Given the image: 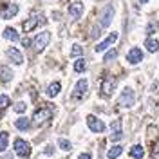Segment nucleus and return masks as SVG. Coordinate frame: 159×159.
Wrapping results in <instances>:
<instances>
[{"mask_svg":"<svg viewBox=\"0 0 159 159\" xmlns=\"http://www.w3.org/2000/svg\"><path fill=\"white\" fill-rule=\"evenodd\" d=\"M13 148H15V154H16L18 157H29V154H31V147H29V143H27L25 139L16 138L15 139Z\"/></svg>","mask_w":159,"mask_h":159,"instance_id":"1","label":"nucleus"},{"mask_svg":"<svg viewBox=\"0 0 159 159\" xmlns=\"http://www.w3.org/2000/svg\"><path fill=\"white\" fill-rule=\"evenodd\" d=\"M134 101H136V94H134V90L130 89V87H125L123 92L119 94V101L118 103L121 105V107H127V109H129V107L134 105Z\"/></svg>","mask_w":159,"mask_h":159,"instance_id":"2","label":"nucleus"},{"mask_svg":"<svg viewBox=\"0 0 159 159\" xmlns=\"http://www.w3.org/2000/svg\"><path fill=\"white\" fill-rule=\"evenodd\" d=\"M87 127L90 129V132H96V134H101L107 129V125L96 116H87Z\"/></svg>","mask_w":159,"mask_h":159,"instance_id":"3","label":"nucleus"},{"mask_svg":"<svg viewBox=\"0 0 159 159\" xmlns=\"http://www.w3.org/2000/svg\"><path fill=\"white\" fill-rule=\"evenodd\" d=\"M114 7L112 6H107L105 9L101 11V15H99V27H109L110 24H112V20H114Z\"/></svg>","mask_w":159,"mask_h":159,"instance_id":"4","label":"nucleus"},{"mask_svg":"<svg viewBox=\"0 0 159 159\" xmlns=\"http://www.w3.org/2000/svg\"><path fill=\"white\" fill-rule=\"evenodd\" d=\"M43 24H45V16L43 15H34V16L25 20L22 27H24V31H33V29H36L38 25H43Z\"/></svg>","mask_w":159,"mask_h":159,"instance_id":"5","label":"nucleus"},{"mask_svg":"<svg viewBox=\"0 0 159 159\" xmlns=\"http://www.w3.org/2000/svg\"><path fill=\"white\" fill-rule=\"evenodd\" d=\"M49 40H51V34L47 31H43V33H40V34H36V36L33 38V45H34V49L40 52V51L45 49V45L49 43Z\"/></svg>","mask_w":159,"mask_h":159,"instance_id":"6","label":"nucleus"},{"mask_svg":"<svg viewBox=\"0 0 159 159\" xmlns=\"http://www.w3.org/2000/svg\"><path fill=\"white\" fill-rule=\"evenodd\" d=\"M18 4H15V2H9V4H4L2 7H0V15H2V18L9 20L13 16H16V13H18Z\"/></svg>","mask_w":159,"mask_h":159,"instance_id":"7","label":"nucleus"},{"mask_svg":"<svg viewBox=\"0 0 159 159\" xmlns=\"http://www.w3.org/2000/svg\"><path fill=\"white\" fill-rule=\"evenodd\" d=\"M87 89H89V81H87L85 78L78 80V83H76V87H74V92H72V98L81 99L85 94H87Z\"/></svg>","mask_w":159,"mask_h":159,"instance_id":"8","label":"nucleus"},{"mask_svg":"<svg viewBox=\"0 0 159 159\" xmlns=\"http://www.w3.org/2000/svg\"><path fill=\"white\" fill-rule=\"evenodd\" d=\"M116 40H118V33H110L107 38L101 40L98 45H96V52H103V51H107L110 45H114V43H116Z\"/></svg>","mask_w":159,"mask_h":159,"instance_id":"9","label":"nucleus"},{"mask_svg":"<svg viewBox=\"0 0 159 159\" xmlns=\"http://www.w3.org/2000/svg\"><path fill=\"white\" fill-rule=\"evenodd\" d=\"M116 78H112V76H109V78L103 80V83H101V94L103 96H110L112 92H114V89H116Z\"/></svg>","mask_w":159,"mask_h":159,"instance_id":"10","label":"nucleus"},{"mask_svg":"<svg viewBox=\"0 0 159 159\" xmlns=\"http://www.w3.org/2000/svg\"><path fill=\"white\" fill-rule=\"evenodd\" d=\"M141 60H143V51L139 49V47H132L127 52V61H129L130 65H138Z\"/></svg>","mask_w":159,"mask_h":159,"instance_id":"11","label":"nucleus"},{"mask_svg":"<svg viewBox=\"0 0 159 159\" xmlns=\"http://www.w3.org/2000/svg\"><path fill=\"white\" fill-rule=\"evenodd\" d=\"M6 56H7L15 65H22V63H24V54H22L16 47H9V49L6 51Z\"/></svg>","mask_w":159,"mask_h":159,"instance_id":"12","label":"nucleus"},{"mask_svg":"<svg viewBox=\"0 0 159 159\" xmlns=\"http://www.w3.org/2000/svg\"><path fill=\"white\" fill-rule=\"evenodd\" d=\"M49 118H51V110H47V109H38L34 114H33V121H34L36 125L43 123V121H47Z\"/></svg>","mask_w":159,"mask_h":159,"instance_id":"13","label":"nucleus"},{"mask_svg":"<svg viewBox=\"0 0 159 159\" xmlns=\"http://www.w3.org/2000/svg\"><path fill=\"white\" fill-rule=\"evenodd\" d=\"M110 130H112V136H110V139H112V141H118V139L123 138V132H121V119H116V121H112V125H110Z\"/></svg>","mask_w":159,"mask_h":159,"instance_id":"14","label":"nucleus"},{"mask_svg":"<svg viewBox=\"0 0 159 159\" xmlns=\"http://www.w3.org/2000/svg\"><path fill=\"white\" fill-rule=\"evenodd\" d=\"M69 15L72 18H80L83 15V4L81 2H72L69 6Z\"/></svg>","mask_w":159,"mask_h":159,"instance_id":"15","label":"nucleus"},{"mask_svg":"<svg viewBox=\"0 0 159 159\" xmlns=\"http://www.w3.org/2000/svg\"><path fill=\"white\" fill-rule=\"evenodd\" d=\"M2 36L6 40H11V42H18L20 40V34L16 29H13V27H6V29L2 31Z\"/></svg>","mask_w":159,"mask_h":159,"instance_id":"16","label":"nucleus"},{"mask_svg":"<svg viewBox=\"0 0 159 159\" xmlns=\"http://www.w3.org/2000/svg\"><path fill=\"white\" fill-rule=\"evenodd\" d=\"M60 90H61V85H60V81H52L49 87H47L45 94H47L49 98H56V96L60 94Z\"/></svg>","mask_w":159,"mask_h":159,"instance_id":"17","label":"nucleus"},{"mask_svg":"<svg viewBox=\"0 0 159 159\" xmlns=\"http://www.w3.org/2000/svg\"><path fill=\"white\" fill-rule=\"evenodd\" d=\"M15 127H16L18 130H22V132L29 130V127H31V121H29V118H18L16 121H15Z\"/></svg>","mask_w":159,"mask_h":159,"instance_id":"18","label":"nucleus"},{"mask_svg":"<svg viewBox=\"0 0 159 159\" xmlns=\"http://www.w3.org/2000/svg\"><path fill=\"white\" fill-rule=\"evenodd\" d=\"M145 47H147V51H148V52H157V51H159V42L156 38H147V42H145Z\"/></svg>","mask_w":159,"mask_h":159,"instance_id":"19","label":"nucleus"},{"mask_svg":"<svg viewBox=\"0 0 159 159\" xmlns=\"http://www.w3.org/2000/svg\"><path fill=\"white\" fill-rule=\"evenodd\" d=\"M121 154H123V147H121V145H116V147H112V148L107 152V159H118Z\"/></svg>","mask_w":159,"mask_h":159,"instance_id":"20","label":"nucleus"},{"mask_svg":"<svg viewBox=\"0 0 159 159\" xmlns=\"http://www.w3.org/2000/svg\"><path fill=\"white\" fill-rule=\"evenodd\" d=\"M130 156L134 159H143L145 157V150H143L141 145H134V147L130 148Z\"/></svg>","mask_w":159,"mask_h":159,"instance_id":"21","label":"nucleus"},{"mask_svg":"<svg viewBox=\"0 0 159 159\" xmlns=\"http://www.w3.org/2000/svg\"><path fill=\"white\" fill-rule=\"evenodd\" d=\"M9 147V134L7 132H0V152H6Z\"/></svg>","mask_w":159,"mask_h":159,"instance_id":"22","label":"nucleus"},{"mask_svg":"<svg viewBox=\"0 0 159 159\" xmlns=\"http://www.w3.org/2000/svg\"><path fill=\"white\" fill-rule=\"evenodd\" d=\"M0 78H2L4 83L11 81V80H13V70H11L9 67H2V69H0Z\"/></svg>","mask_w":159,"mask_h":159,"instance_id":"23","label":"nucleus"},{"mask_svg":"<svg viewBox=\"0 0 159 159\" xmlns=\"http://www.w3.org/2000/svg\"><path fill=\"white\" fill-rule=\"evenodd\" d=\"M58 147L61 150H63V152H69L70 148H72V143H70L69 139H63V138H60L58 139Z\"/></svg>","mask_w":159,"mask_h":159,"instance_id":"24","label":"nucleus"},{"mask_svg":"<svg viewBox=\"0 0 159 159\" xmlns=\"http://www.w3.org/2000/svg\"><path fill=\"white\" fill-rule=\"evenodd\" d=\"M85 69H87V61L83 58H78L74 61V70H76V72H83Z\"/></svg>","mask_w":159,"mask_h":159,"instance_id":"25","label":"nucleus"},{"mask_svg":"<svg viewBox=\"0 0 159 159\" xmlns=\"http://www.w3.org/2000/svg\"><path fill=\"white\" fill-rule=\"evenodd\" d=\"M11 99L9 96H6V94H0V110H6L7 107H9Z\"/></svg>","mask_w":159,"mask_h":159,"instance_id":"26","label":"nucleus"},{"mask_svg":"<svg viewBox=\"0 0 159 159\" xmlns=\"http://www.w3.org/2000/svg\"><path fill=\"white\" fill-rule=\"evenodd\" d=\"M70 54H72V56H81V54H83V49H81V45L74 43V45H72V49H70Z\"/></svg>","mask_w":159,"mask_h":159,"instance_id":"27","label":"nucleus"},{"mask_svg":"<svg viewBox=\"0 0 159 159\" xmlns=\"http://www.w3.org/2000/svg\"><path fill=\"white\" fill-rule=\"evenodd\" d=\"M25 109H27V105H25V103H22V101L15 105V112H16V114H24V112H25Z\"/></svg>","mask_w":159,"mask_h":159,"instance_id":"28","label":"nucleus"},{"mask_svg":"<svg viewBox=\"0 0 159 159\" xmlns=\"http://www.w3.org/2000/svg\"><path fill=\"white\" fill-rule=\"evenodd\" d=\"M116 56H118V51L116 49H112V51H109V52H107V54H105V61H112V60L116 58Z\"/></svg>","mask_w":159,"mask_h":159,"instance_id":"29","label":"nucleus"},{"mask_svg":"<svg viewBox=\"0 0 159 159\" xmlns=\"http://www.w3.org/2000/svg\"><path fill=\"white\" fill-rule=\"evenodd\" d=\"M152 154H154V159H159V143L154 147V152Z\"/></svg>","mask_w":159,"mask_h":159,"instance_id":"30","label":"nucleus"},{"mask_svg":"<svg viewBox=\"0 0 159 159\" xmlns=\"http://www.w3.org/2000/svg\"><path fill=\"white\" fill-rule=\"evenodd\" d=\"M78 159H92V156H90L89 152H85V154H80Z\"/></svg>","mask_w":159,"mask_h":159,"instance_id":"31","label":"nucleus"},{"mask_svg":"<svg viewBox=\"0 0 159 159\" xmlns=\"http://www.w3.org/2000/svg\"><path fill=\"white\" fill-rule=\"evenodd\" d=\"M147 29H148V31H147V33H154V24H150V25H148V27H147Z\"/></svg>","mask_w":159,"mask_h":159,"instance_id":"32","label":"nucleus"},{"mask_svg":"<svg viewBox=\"0 0 159 159\" xmlns=\"http://www.w3.org/2000/svg\"><path fill=\"white\" fill-rule=\"evenodd\" d=\"M139 2H141V4H147V2H148V0H139Z\"/></svg>","mask_w":159,"mask_h":159,"instance_id":"33","label":"nucleus"},{"mask_svg":"<svg viewBox=\"0 0 159 159\" xmlns=\"http://www.w3.org/2000/svg\"><path fill=\"white\" fill-rule=\"evenodd\" d=\"M2 159H11V156H4V157H2Z\"/></svg>","mask_w":159,"mask_h":159,"instance_id":"34","label":"nucleus"}]
</instances>
